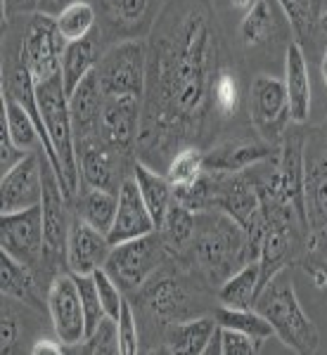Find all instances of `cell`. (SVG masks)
<instances>
[{
  "label": "cell",
  "instance_id": "5bb4252c",
  "mask_svg": "<svg viewBox=\"0 0 327 355\" xmlns=\"http://www.w3.org/2000/svg\"><path fill=\"white\" fill-rule=\"evenodd\" d=\"M228 133L230 135L221 137L209 150H204V171L240 173V171H246L251 166L275 157L280 150V145L263 140L249 121L237 123Z\"/></svg>",
  "mask_w": 327,
  "mask_h": 355
},
{
  "label": "cell",
  "instance_id": "9c48e42d",
  "mask_svg": "<svg viewBox=\"0 0 327 355\" xmlns=\"http://www.w3.org/2000/svg\"><path fill=\"white\" fill-rule=\"evenodd\" d=\"M166 261H169V254H166L159 232L154 230V232L142 234V237L128 239V242L114 244L102 268H105L109 277L121 287L124 294L131 296L133 291L140 289Z\"/></svg>",
  "mask_w": 327,
  "mask_h": 355
},
{
  "label": "cell",
  "instance_id": "f546056e",
  "mask_svg": "<svg viewBox=\"0 0 327 355\" xmlns=\"http://www.w3.org/2000/svg\"><path fill=\"white\" fill-rule=\"evenodd\" d=\"M261 291V266L259 261L246 263L237 272H233L221 287L216 289L218 306L230 308H254L256 296Z\"/></svg>",
  "mask_w": 327,
  "mask_h": 355
},
{
  "label": "cell",
  "instance_id": "7c38bea8",
  "mask_svg": "<svg viewBox=\"0 0 327 355\" xmlns=\"http://www.w3.org/2000/svg\"><path fill=\"white\" fill-rule=\"evenodd\" d=\"M249 123L263 140L280 145L292 123L285 81L275 73H256L246 85Z\"/></svg>",
  "mask_w": 327,
  "mask_h": 355
},
{
  "label": "cell",
  "instance_id": "83f0119b",
  "mask_svg": "<svg viewBox=\"0 0 327 355\" xmlns=\"http://www.w3.org/2000/svg\"><path fill=\"white\" fill-rule=\"evenodd\" d=\"M216 327L218 322L214 315H199V318L169 324L162 336V353L204 355Z\"/></svg>",
  "mask_w": 327,
  "mask_h": 355
},
{
  "label": "cell",
  "instance_id": "5b68a950",
  "mask_svg": "<svg viewBox=\"0 0 327 355\" xmlns=\"http://www.w3.org/2000/svg\"><path fill=\"white\" fill-rule=\"evenodd\" d=\"M292 43L294 31L278 0H256L237 24L240 53L249 67L266 69L263 73H271L268 69L280 62L285 64V55Z\"/></svg>",
  "mask_w": 327,
  "mask_h": 355
},
{
  "label": "cell",
  "instance_id": "9a60e30c",
  "mask_svg": "<svg viewBox=\"0 0 327 355\" xmlns=\"http://www.w3.org/2000/svg\"><path fill=\"white\" fill-rule=\"evenodd\" d=\"M97 12V28L107 45L147 38L162 12V0H90Z\"/></svg>",
  "mask_w": 327,
  "mask_h": 355
},
{
  "label": "cell",
  "instance_id": "1f68e13d",
  "mask_svg": "<svg viewBox=\"0 0 327 355\" xmlns=\"http://www.w3.org/2000/svg\"><path fill=\"white\" fill-rule=\"evenodd\" d=\"M285 15L290 17L292 31H294V41L301 45L303 53L308 55L318 53V43H315V28H318L320 12H323V0H278Z\"/></svg>",
  "mask_w": 327,
  "mask_h": 355
},
{
  "label": "cell",
  "instance_id": "e0dca14e",
  "mask_svg": "<svg viewBox=\"0 0 327 355\" xmlns=\"http://www.w3.org/2000/svg\"><path fill=\"white\" fill-rule=\"evenodd\" d=\"M45 303H48L55 336L67 348H76L85 339V315L81 294H78L76 279H74L72 272H60L50 282Z\"/></svg>",
  "mask_w": 327,
  "mask_h": 355
},
{
  "label": "cell",
  "instance_id": "f1b7e54d",
  "mask_svg": "<svg viewBox=\"0 0 327 355\" xmlns=\"http://www.w3.org/2000/svg\"><path fill=\"white\" fill-rule=\"evenodd\" d=\"M131 175L140 187V194L145 199V206L150 209L154 225H162L166 211H169L171 202H174V185L169 182V178L162 171H154L152 166H147L145 162L135 157L133 168H131Z\"/></svg>",
  "mask_w": 327,
  "mask_h": 355
},
{
  "label": "cell",
  "instance_id": "bcb514c9",
  "mask_svg": "<svg viewBox=\"0 0 327 355\" xmlns=\"http://www.w3.org/2000/svg\"><path fill=\"white\" fill-rule=\"evenodd\" d=\"M74 3H83V0H41V5H38V12L43 15H50V17H57L65 8Z\"/></svg>",
  "mask_w": 327,
  "mask_h": 355
},
{
  "label": "cell",
  "instance_id": "484cf974",
  "mask_svg": "<svg viewBox=\"0 0 327 355\" xmlns=\"http://www.w3.org/2000/svg\"><path fill=\"white\" fill-rule=\"evenodd\" d=\"M107 50V43L102 38L100 28H95L90 36L81 38V41H69L62 55V81H65L67 95L74 93L78 83L95 71L97 62H100L102 53Z\"/></svg>",
  "mask_w": 327,
  "mask_h": 355
},
{
  "label": "cell",
  "instance_id": "836d02e7",
  "mask_svg": "<svg viewBox=\"0 0 327 355\" xmlns=\"http://www.w3.org/2000/svg\"><path fill=\"white\" fill-rule=\"evenodd\" d=\"M214 318L218 322V327L226 329H237L244 334L254 336L266 343L273 336V327L261 313H256L254 308H230V306H216Z\"/></svg>",
  "mask_w": 327,
  "mask_h": 355
},
{
  "label": "cell",
  "instance_id": "603a6c76",
  "mask_svg": "<svg viewBox=\"0 0 327 355\" xmlns=\"http://www.w3.org/2000/svg\"><path fill=\"white\" fill-rule=\"evenodd\" d=\"M285 88L290 100V114L294 123H308L311 119V73L308 57L299 43H292L285 55Z\"/></svg>",
  "mask_w": 327,
  "mask_h": 355
},
{
  "label": "cell",
  "instance_id": "52a82bcc",
  "mask_svg": "<svg viewBox=\"0 0 327 355\" xmlns=\"http://www.w3.org/2000/svg\"><path fill=\"white\" fill-rule=\"evenodd\" d=\"M303 216H306L308 254L327 261V137L320 128L306 135L303 164Z\"/></svg>",
  "mask_w": 327,
  "mask_h": 355
},
{
  "label": "cell",
  "instance_id": "b9f144b4",
  "mask_svg": "<svg viewBox=\"0 0 327 355\" xmlns=\"http://www.w3.org/2000/svg\"><path fill=\"white\" fill-rule=\"evenodd\" d=\"M12 299H5L3 296V318H0V353L3 355H10L17 351V341H19V315L15 313L12 308Z\"/></svg>",
  "mask_w": 327,
  "mask_h": 355
},
{
  "label": "cell",
  "instance_id": "7402d4cb",
  "mask_svg": "<svg viewBox=\"0 0 327 355\" xmlns=\"http://www.w3.org/2000/svg\"><path fill=\"white\" fill-rule=\"evenodd\" d=\"M194 227H197V214L187 209V206H183L181 202H176V197L171 202L169 211H166L162 225L157 227L166 254H169V261H174L183 268H190V270Z\"/></svg>",
  "mask_w": 327,
  "mask_h": 355
},
{
  "label": "cell",
  "instance_id": "6da1fadb",
  "mask_svg": "<svg viewBox=\"0 0 327 355\" xmlns=\"http://www.w3.org/2000/svg\"><path fill=\"white\" fill-rule=\"evenodd\" d=\"M147 38L135 157L166 173L178 152L209 150L223 130L214 110V83L223 64L214 0H166Z\"/></svg>",
  "mask_w": 327,
  "mask_h": 355
},
{
  "label": "cell",
  "instance_id": "c3c4849f",
  "mask_svg": "<svg viewBox=\"0 0 327 355\" xmlns=\"http://www.w3.org/2000/svg\"><path fill=\"white\" fill-rule=\"evenodd\" d=\"M204 355H221V327H216L214 336H211L209 346H206Z\"/></svg>",
  "mask_w": 327,
  "mask_h": 355
},
{
  "label": "cell",
  "instance_id": "ffe728a7",
  "mask_svg": "<svg viewBox=\"0 0 327 355\" xmlns=\"http://www.w3.org/2000/svg\"><path fill=\"white\" fill-rule=\"evenodd\" d=\"M154 218L150 214V209L145 206V199L140 194V187L133 180V175H128L124 180L121 190H119V206H117V216L114 223L107 232L109 244H121L128 239L142 237L147 232H154Z\"/></svg>",
  "mask_w": 327,
  "mask_h": 355
},
{
  "label": "cell",
  "instance_id": "ba28073f",
  "mask_svg": "<svg viewBox=\"0 0 327 355\" xmlns=\"http://www.w3.org/2000/svg\"><path fill=\"white\" fill-rule=\"evenodd\" d=\"M211 173V209L209 211H223L233 220H237L242 225V230L249 237V244L259 261V246L263 237V209H261V197L256 192L251 178L246 175V171L240 173Z\"/></svg>",
  "mask_w": 327,
  "mask_h": 355
},
{
  "label": "cell",
  "instance_id": "7dc6e473",
  "mask_svg": "<svg viewBox=\"0 0 327 355\" xmlns=\"http://www.w3.org/2000/svg\"><path fill=\"white\" fill-rule=\"evenodd\" d=\"M315 43L320 50H327V8H323L318 19V28H315Z\"/></svg>",
  "mask_w": 327,
  "mask_h": 355
},
{
  "label": "cell",
  "instance_id": "74e56055",
  "mask_svg": "<svg viewBox=\"0 0 327 355\" xmlns=\"http://www.w3.org/2000/svg\"><path fill=\"white\" fill-rule=\"evenodd\" d=\"M74 279H76L78 294H81L83 315H85V336H88L90 331H95L97 324L107 318V313H105V308H102V301H100V294H97V284H95L93 275H74Z\"/></svg>",
  "mask_w": 327,
  "mask_h": 355
},
{
  "label": "cell",
  "instance_id": "7a4b0ae2",
  "mask_svg": "<svg viewBox=\"0 0 327 355\" xmlns=\"http://www.w3.org/2000/svg\"><path fill=\"white\" fill-rule=\"evenodd\" d=\"M133 306L140 327V353L162 351L164 329L174 322L214 315L216 289L204 282L202 275L166 261L140 289L126 296Z\"/></svg>",
  "mask_w": 327,
  "mask_h": 355
},
{
  "label": "cell",
  "instance_id": "d590c367",
  "mask_svg": "<svg viewBox=\"0 0 327 355\" xmlns=\"http://www.w3.org/2000/svg\"><path fill=\"white\" fill-rule=\"evenodd\" d=\"M204 173V150L202 147H185L171 159L169 168H166V178L174 185V190L187 187Z\"/></svg>",
  "mask_w": 327,
  "mask_h": 355
},
{
  "label": "cell",
  "instance_id": "816d5d0a",
  "mask_svg": "<svg viewBox=\"0 0 327 355\" xmlns=\"http://www.w3.org/2000/svg\"><path fill=\"white\" fill-rule=\"evenodd\" d=\"M320 130H323V133H325V137H327V121L323 123V128H320Z\"/></svg>",
  "mask_w": 327,
  "mask_h": 355
},
{
  "label": "cell",
  "instance_id": "30bf717a",
  "mask_svg": "<svg viewBox=\"0 0 327 355\" xmlns=\"http://www.w3.org/2000/svg\"><path fill=\"white\" fill-rule=\"evenodd\" d=\"M17 19H19V50L36 85L62 76V55L67 41L57 28L55 17L33 12Z\"/></svg>",
  "mask_w": 327,
  "mask_h": 355
},
{
  "label": "cell",
  "instance_id": "f35d334b",
  "mask_svg": "<svg viewBox=\"0 0 327 355\" xmlns=\"http://www.w3.org/2000/svg\"><path fill=\"white\" fill-rule=\"evenodd\" d=\"M117 329H119V353L121 355L140 353V327H137V318L128 299L124 301L121 315L117 320Z\"/></svg>",
  "mask_w": 327,
  "mask_h": 355
},
{
  "label": "cell",
  "instance_id": "60d3db41",
  "mask_svg": "<svg viewBox=\"0 0 327 355\" xmlns=\"http://www.w3.org/2000/svg\"><path fill=\"white\" fill-rule=\"evenodd\" d=\"M263 341L237 329L221 327V355H254L259 353Z\"/></svg>",
  "mask_w": 327,
  "mask_h": 355
},
{
  "label": "cell",
  "instance_id": "ac0fdd59",
  "mask_svg": "<svg viewBox=\"0 0 327 355\" xmlns=\"http://www.w3.org/2000/svg\"><path fill=\"white\" fill-rule=\"evenodd\" d=\"M142 97L133 95H105L100 114V135L114 150L135 157L137 135H140Z\"/></svg>",
  "mask_w": 327,
  "mask_h": 355
},
{
  "label": "cell",
  "instance_id": "f907efd6",
  "mask_svg": "<svg viewBox=\"0 0 327 355\" xmlns=\"http://www.w3.org/2000/svg\"><path fill=\"white\" fill-rule=\"evenodd\" d=\"M320 73H323V83L327 88V50H323V55H320Z\"/></svg>",
  "mask_w": 327,
  "mask_h": 355
},
{
  "label": "cell",
  "instance_id": "3957f363",
  "mask_svg": "<svg viewBox=\"0 0 327 355\" xmlns=\"http://www.w3.org/2000/svg\"><path fill=\"white\" fill-rule=\"evenodd\" d=\"M256 261L249 237L237 220L223 211H199L192 239V270L214 289L233 272Z\"/></svg>",
  "mask_w": 327,
  "mask_h": 355
},
{
  "label": "cell",
  "instance_id": "ee69618b",
  "mask_svg": "<svg viewBox=\"0 0 327 355\" xmlns=\"http://www.w3.org/2000/svg\"><path fill=\"white\" fill-rule=\"evenodd\" d=\"M301 263H303V268H306V272H311L313 282L318 284V287H327V261H318V259L306 256Z\"/></svg>",
  "mask_w": 327,
  "mask_h": 355
},
{
  "label": "cell",
  "instance_id": "ab89813d",
  "mask_svg": "<svg viewBox=\"0 0 327 355\" xmlns=\"http://www.w3.org/2000/svg\"><path fill=\"white\" fill-rule=\"evenodd\" d=\"M93 277H95L97 294H100V301H102V308H105L107 318L119 320L121 308H124V301H126V294L121 291V287L109 277L105 268H97V270L93 272Z\"/></svg>",
  "mask_w": 327,
  "mask_h": 355
},
{
  "label": "cell",
  "instance_id": "d6a6232c",
  "mask_svg": "<svg viewBox=\"0 0 327 355\" xmlns=\"http://www.w3.org/2000/svg\"><path fill=\"white\" fill-rule=\"evenodd\" d=\"M3 119L8 123V135L17 150L28 154V152H36V147H41V133H38V125L33 121V116L12 95H5V93H3Z\"/></svg>",
  "mask_w": 327,
  "mask_h": 355
},
{
  "label": "cell",
  "instance_id": "4fadbf2b",
  "mask_svg": "<svg viewBox=\"0 0 327 355\" xmlns=\"http://www.w3.org/2000/svg\"><path fill=\"white\" fill-rule=\"evenodd\" d=\"M0 246L5 254L24 263L36 272V277L50 287L48 272H45V230H43V209L17 211V214H3L0 223Z\"/></svg>",
  "mask_w": 327,
  "mask_h": 355
},
{
  "label": "cell",
  "instance_id": "7bdbcfd3",
  "mask_svg": "<svg viewBox=\"0 0 327 355\" xmlns=\"http://www.w3.org/2000/svg\"><path fill=\"white\" fill-rule=\"evenodd\" d=\"M41 0H3V17L15 19V17H26L38 12Z\"/></svg>",
  "mask_w": 327,
  "mask_h": 355
},
{
  "label": "cell",
  "instance_id": "d4e9b609",
  "mask_svg": "<svg viewBox=\"0 0 327 355\" xmlns=\"http://www.w3.org/2000/svg\"><path fill=\"white\" fill-rule=\"evenodd\" d=\"M41 287V279L36 277L31 268H26L24 263L12 259L5 251L0 254V291L5 299L24 303L33 311H43V308H48V303H43Z\"/></svg>",
  "mask_w": 327,
  "mask_h": 355
},
{
  "label": "cell",
  "instance_id": "277c9868",
  "mask_svg": "<svg viewBox=\"0 0 327 355\" xmlns=\"http://www.w3.org/2000/svg\"><path fill=\"white\" fill-rule=\"evenodd\" d=\"M254 311L271 322L273 334L299 355H313L320 348V331L301 308L294 289L292 266L283 268L259 291Z\"/></svg>",
  "mask_w": 327,
  "mask_h": 355
},
{
  "label": "cell",
  "instance_id": "8fae6325",
  "mask_svg": "<svg viewBox=\"0 0 327 355\" xmlns=\"http://www.w3.org/2000/svg\"><path fill=\"white\" fill-rule=\"evenodd\" d=\"M100 88L105 95L145 97L147 81V41H119L107 45L95 67Z\"/></svg>",
  "mask_w": 327,
  "mask_h": 355
},
{
  "label": "cell",
  "instance_id": "f6af8a7d",
  "mask_svg": "<svg viewBox=\"0 0 327 355\" xmlns=\"http://www.w3.org/2000/svg\"><path fill=\"white\" fill-rule=\"evenodd\" d=\"M65 351H67V346L57 339V336H55V339H45V336H43V339H38L36 343H33V348H31L33 355H62Z\"/></svg>",
  "mask_w": 327,
  "mask_h": 355
},
{
  "label": "cell",
  "instance_id": "2e32d148",
  "mask_svg": "<svg viewBox=\"0 0 327 355\" xmlns=\"http://www.w3.org/2000/svg\"><path fill=\"white\" fill-rule=\"evenodd\" d=\"M76 162L83 187H97V190H109L119 194L124 180L131 175L135 157L114 150L97 133L76 140Z\"/></svg>",
  "mask_w": 327,
  "mask_h": 355
},
{
  "label": "cell",
  "instance_id": "681fc988",
  "mask_svg": "<svg viewBox=\"0 0 327 355\" xmlns=\"http://www.w3.org/2000/svg\"><path fill=\"white\" fill-rule=\"evenodd\" d=\"M254 3H256V0H230V8L240 10V12H246V10H249Z\"/></svg>",
  "mask_w": 327,
  "mask_h": 355
},
{
  "label": "cell",
  "instance_id": "4316f807",
  "mask_svg": "<svg viewBox=\"0 0 327 355\" xmlns=\"http://www.w3.org/2000/svg\"><path fill=\"white\" fill-rule=\"evenodd\" d=\"M244 97V71L240 67V62L223 60L214 83V110L218 121H221V128L237 121V116L242 114Z\"/></svg>",
  "mask_w": 327,
  "mask_h": 355
},
{
  "label": "cell",
  "instance_id": "8d00e7d4",
  "mask_svg": "<svg viewBox=\"0 0 327 355\" xmlns=\"http://www.w3.org/2000/svg\"><path fill=\"white\" fill-rule=\"evenodd\" d=\"M72 351H81V353H93V355H114L119 353V329H117V320L105 318L100 324L95 327V331H90L85 339L78 343Z\"/></svg>",
  "mask_w": 327,
  "mask_h": 355
},
{
  "label": "cell",
  "instance_id": "d6986e66",
  "mask_svg": "<svg viewBox=\"0 0 327 355\" xmlns=\"http://www.w3.org/2000/svg\"><path fill=\"white\" fill-rule=\"evenodd\" d=\"M0 194H3V214H17V211L41 206L43 166L38 150L28 152L19 164H15L8 173H3Z\"/></svg>",
  "mask_w": 327,
  "mask_h": 355
},
{
  "label": "cell",
  "instance_id": "8992f818",
  "mask_svg": "<svg viewBox=\"0 0 327 355\" xmlns=\"http://www.w3.org/2000/svg\"><path fill=\"white\" fill-rule=\"evenodd\" d=\"M38 110L43 114V123L48 130V140L55 154V173L62 182V190L74 202L81 190V173L76 162V135H74L72 114H69V95L62 76H55L36 85Z\"/></svg>",
  "mask_w": 327,
  "mask_h": 355
},
{
  "label": "cell",
  "instance_id": "4dcf8cb0",
  "mask_svg": "<svg viewBox=\"0 0 327 355\" xmlns=\"http://www.w3.org/2000/svg\"><path fill=\"white\" fill-rule=\"evenodd\" d=\"M72 206L74 214L81 216L88 225L107 234L114 223V216H117L119 194L109 190H97V187H83V192L78 190V194L74 197Z\"/></svg>",
  "mask_w": 327,
  "mask_h": 355
},
{
  "label": "cell",
  "instance_id": "44dd1931",
  "mask_svg": "<svg viewBox=\"0 0 327 355\" xmlns=\"http://www.w3.org/2000/svg\"><path fill=\"white\" fill-rule=\"evenodd\" d=\"M109 251L112 244L107 234L95 230L81 216L74 214L67 242V270L74 275H93L97 268L105 266Z\"/></svg>",
  "mask_w": 327,
  "mask_h": 355
},
{
  "label": "cell",
  "instance_id": "cb8c5ba5",
  "mask_svg": "<svg viewBox=\"0 0 327 355\" xmlns=\"http://www.w3.org/2000/svg\"><path fill=\"white\" fill-rule=\"evenodd\" d=\"M102 102H105V93L100 88V78L97 71H90L81 83L74 88L69 95V114H72L74 135L88 137L100 133V114Z\"/></svg>",
  "mask_w": 327,
  "mask_h": 355
},
{
  "label": "cell",
  "instance_id": "e575fe53",
  "mask_svg": "<svg viewBox=\"0 0 327 355\" xmlns=\"http://www.w3.org/2000/svg\"><path fill=\"white\" fill-rule=\"evenodd\" d=\"M57 28H60L62 38L69 41H81V38L90 36V33L97 28V12L95 5L90 0H83V3H74L69 8L62 10L60 15L55 17Z\"/></svg>",
  "mask_w": 327,
  "mask_h": 355
}]
</instances>
